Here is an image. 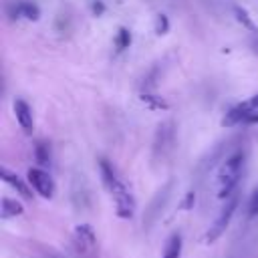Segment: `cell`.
Returning <instances> with one entry per match:
<instances>
[{
    "label": "cell",
    "instance_id": "11",
    "mask_svg": "<svg viewBox=\"0 0 258 258\" xmlns=\"http://www.w3.org/2000/svg\"><path fill=\"white\" fill-rule=\"evenodd\" d=\"M248 216L250 218H256L258 216V189L252 194L250 198V204H248Z\"/></svg>",
    "mask_w": 258,
    "mask_h": 258
},
{
    "label": "cell",
    "instance_id": "10",
    "mask_svg": "<svg viewBox=\"0 0 258 258\" xmlns=\"http://www.w3.org/2000/svg\"><path fill=\"white\" fill-rule=\"evenodd\" d=\"M22 204L16 202V200H10V198H4L2 200V218H12V216H20L22 214Z\"/></svg>",
    "mask_w": 258,
    "mask_h": 258
},
{
    "label": "cell",
    "instance_id": "2",
    "mask_svg": "<svg viewBox=\"0 0 258 258\" xmlns=\"http://www.w3.org/2000/svg\"><path fill=\"white\" fill-rule=\"evenodd\" d=\"M244 159H246V153L242 149L234 151L220 167L218 171V198H230L232 191L236 189L240 177H242V171H244Z\"/></svg>",
    "mask_w": 258,
    "mask_h": 258
},
{
    "label": "cell",
    "instance_id": "4",
    "mask_svg": "<svg viewBox=\"0 0 258 258\" xmlns=\"http://www.w3.org/2000/svg\"><path fill=\"white\" fill-rule=\"evenodd\" d=\"M28 183L32 185V189L40 196V198H52V194H54V181H52V177L44 171V169H40V167H32V169H28Z\"/></svg>",
    "mask_w": 258,
    "mask_h": 258
},
{
    "label": "cell",
    "instance_id": "1",
    "mask_svg": "<svg viewBox=\"0 0 258 258\" xmlns=\"http://www.w3.org/2000/svg\"><path fill=\"white\" fill-rule=\"evenodd\" d=\"M99 167H101V177H103V183L105 187L109 189L113 202H115V212L119 218H133L135 214V198L131 196V191L127 189V185L119 179L117 171L109 165V161L101 159L99 161Z\"/></svg>",
    "mask_w": 258,
    "mask_h": 258
},
{
    "label": "cell",
    "instance_id": "3",
    "mask_svg": "<svg viewBox=\"0 0 258 258\" xmlns=\"http://www.w3.org/2000/svg\"><path fill=\"white\" fill-rule=\"evenodd\" d=\"M236 206H238V198H228V200H226V206L222 208L218 220H216L214 226L208 230L206 242H216V240L226 232V228H228V224H230V220H232V216H234V212H236Z\"/></svg>",
    "mask_w": 258,
    "mask_h": 258
},
{
    "label": "cell",
    "instance_id": "7",
    "mask_svg": "<svg viewBox=\"0 0 258 258\" xmlns=\"http://www.w3.org/2000/svg\"><path fill=\"white\" fill-rule=\"evenodd\" d=\"M75 238H77V242H79L81 248H95V244H97V238H95L93 228L89 224L77 226L75 228Z\"/></svg>",
    "mask_w": 258,
    "mask_h": 258
},
{
    "label": "cell",
    "instance_id": "8",
    "mask_svg": "<svg viewBox=\"0 0 258 258\" xmlns=\"http://www.w3.org/2000/svg\"><path fill=\"white\" fill-rule=\"evenodd\" d=\"M2 177H4V181H6V183H10V185L20 194V196H24V198H30V196H32V194H30V189L24 185V181H22L18 175L10 173L8 169H2Z\"/></svg>",
    "mask_w": 258,
    "mask_h": 258
},
{
    "label": "cell",
    "instance_id": "9",
    "mask_svg": "<svg viewBox=\"0 0 258 258\" xmlns=\"http://www.w3.org/2000/svg\"><path fill=\"white\" fill-rule=\"evenodd\" d=\"M179 256H181V236L171 234L167 244H165V252L161 258H179Z\"/></svg>",
    "mask_w": 258,
    "mask_h": 258
},
{
    "label": "cell",
    "instance_id": "12",
    "mask_svg": "<svg viewBox=\"0 0 258 258\" xmlns=\"http://www.w3.org/2000/svg\"><path fill=\"white\" fill-rule=\"evenodd\" d=\"M248 103H250V105H252L254 109H258V93H256V95H254V97H252V99H250Z\"/></svg>",
    "mask_w": 258,
    "mask_h": 258
},
{
    "label": "cell",
    "instance_id": "6",
    "mask_svg": "<svg viewBox=\"0 0 258 258\" xmlns=\"http://www.w3.org/2000/svg\"><path fill=\"white\" fill-rule=\"evenodd\" d=\"M14 115H16L18 125L22 127V131H24V133H32V127H34L32 109H30V105H28L24 99H16V101H14Z\"/></svg>",
    "mask_w": 258,
    "mask_h": 258
},
{
    "label": "cell",
    "instance_id": "5",
    "mask_svg": "<svg viewBox=\"0 0 258 258\" xmlns=\"http://www.w3.org/2000/svg\"><path fill=\"white\" fill-rule=\"evenodd\" d=\"M254 119H258V111L250 103H244V105L234 107L226 115L224 125H240V123H248V121H254Z\"/></svg>",
    "mask_w": 258,
    "mask_h": 258
}]
</instances>
